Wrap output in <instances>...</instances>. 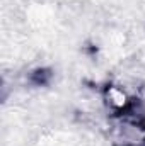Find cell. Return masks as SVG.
Returning <instances> with one entry per match:
<instances>
[{"instance_id":"1","label":"cell","mask_w":145,"mask_h":146,"mask_svg":"<svg viewBox=\"0 0 145 146\" xmlns=\"http://www.w3.org/2000/svg\"><path fill=\"white\" fill-rule=\"evenodd\" d=\"M132 99H133V95L126 90V87L116 85V83L108 85L104 88V92H103V100H104L106 107L109 109V112L113 115L123 114L125 110L130 107Z\"/></svg>"}]
</instances>
